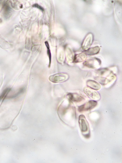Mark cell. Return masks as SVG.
Instances as JSON below:
<instances>
[{
	"mask_svg": "<svg viewBox=\"0 0 122 163\" xmlns=\"http://www.w3.org/2000/svg\"><path fill=\"white\" fill-rule=\"evenodd\" d=\"M88 87L95 91H98L101 88V85L98 82L92 80H88L86 82Z\"/></svg>",
	"mask_w": 122,
	"mask_h": 163,
	"instance_id": "9c48e42d",
	"label": "cell"
},
{
	"mask_svg": "<svg viewBox=\"0 0 122 163\" xmlns=\"http://www.w3.org/2000/svg\"><path fill=\"white\" fill-rule=\"evenodd\" d=\"M69 78L68 75L62 73H57L49 76V80L54 83H57L64 82Z\"/></svg>",
	"mask_w": 122,
	"mask_h": 163,
	"instance_id": "277c9868",
	"label": "cell"
},
{
	"mask_svg": "<svg viewBox=\"0 0 122 163\" xmlns=\"http://www.w3.org/2000/svg\"><path fill=\"white\" fill-rule=\"evenodd\" d=\"M66 101V103L64 104L65 106L63 107L62 112L63 115L66 116L65 119L66 118V123L70 125L71 123L73 124L75 121L76 112L74 106L70 101Z\"/></svg>",
	"mask_w": 122,
	"mask_h": 163,
	"instance_id": "6da1fadb",
	"label": "cell"
},
{
	"mask_svg": "<svg viewBox=\"0 0 122 163\" xmlns=\"http://www.w3.org/2000/svg\"><path fill=\"white\" fill-rule=\"evenodd\" d=\"M11 90L9 88H7L2 91L0 95V101L4 99Z\"/></svg>",
	"mask_w": 122,
	"mask_h": 163,
	"instance_id": "7c38bea8",
	"label": "cell"
},
{
	"mask_svg": "<svg viewBox=\"0 0 122 163\" xmlns=\"http://www.w3.org/2000/svg\"><path fill=\"white\" fill-rule=\"evenodd\" d=\"M67 97L70 101L76 102H80L84 100L82 96L76 93H69Z\"/></svg>",
	"mask_w": 122,
	"mask_h": 163,
	"instance_id": "ba28073f",
	"label": "cell"
},
{
	"mask_svg": "<svg viewBox=\"0 0 122 163\" xmlns=\"http://www.w3.org/2000/svg\"><path fill=\"white\" fill-rule=\"evenodd\" d=\"M87 58V55L85 53H81L76 54L74 57L73 61L75 62H79L84 61Z\"/></svg>",
	"mask_w": 122,
	"mask_h": 163,
	"instance_id": "30bf717a",
	"label": "cell"
},
{
	"mask_svg": "<svg viewBox=\"0 0 122 163\" xmlns=\"http://www.w3.org/2000/svg\"><path fill=\"white\" fill-rule=\"evenodd\" d=\"M78 123L81 131L83 135L86 138L90 136V131L89 125L85 116L81 115L79 117Z\"/></svg>",
	"mask_w": 122,
	"mask_h": 163,
	"instance_id": "3957f363",
	"label": "cell"
},
{
	"mask_svg": "<svg viewBox=\"0 0 122 163\" xmlns=\"http://www.w3.org/2000/svg\"><path fill=\"white\" fill-rule=\"evenodd\" d=\"M99 50V47L98 46H96L87 50L85 53L88 55H94L98 54Z\"/></svg>",
	"mask_w": 122,
	"mask_h": 163,
	"instance_id": "8fae6325",
	"label": "cell"
},
{
	"mask_svg": "<svg viewBox=\"0 0 122 163\" xmlns=\"http://www.w3.org/2000/svg\"><path fill=\"white\" fill-rule=\"evenodd\" d=\"M45 45H46V46L48 49V51H47L49 57V65H50L51 62V56L50 51L49 49V46L48 44V43L47 42H45Z\"/></svg>",
	"mask_w": 122,
	"mask_h": 163,
	"instance_id": "4fadbf2b",
	"label": "cell"
},
{
	"mask_svg": "<svg viewBox=\"0 0 122 163\" xmlns=\"http://www.w3.org/2000/svg\"><path fill=\"white\" fill-rule=\"evenodd\" d=\"M83 91L84 93L91 99L95 101L98 100L100 99V95L98 92L88 87L84 88Z\"/></svg>",
	"mask_w": 122,
	"mask_h": 163,
	"instance_id": "8992f818",
	"label": "cell"
},
{
	"mask_svg": "<svg viewBox=\"0 0 122 163\" xmlns=\"http://www.w3.org/2000/svg\"><path fill=\"white\" fill-rule=\"evenodd\" d=\"M97 80L103 85L107 84L116 79L115 75L107 69H102L98 72Z\"/></svg>",
	"mask_w": 122,
	"mask_h": 163,
	"instance_id": "7a4b0ae2",
	"label": "cell"
},
{
	"mask_svg": "<svg viewBox=\"0 0 122 163\" xmlns=\"http://www.w3.org/2000/svg\"><path fill=\"white\" fill-rule=\"evenodd\" d=\"M100 61L98 58H93L88 59L85 61L84 65L88 67L95 69L97 68L100 65Z\"/></svg>",
	"mask_w": 122,
	"mask_h": 163,
	"instance_id": "52a82bcc",
	"label": "cell"
},
{
	"mask_svg": "<svg viewBox=\"0 0 122 163\" xmlns=\"http://www.w3.org/2000/svg\"><path fill=\"white\" fill-rule=\"evenodd\" d=\"M97 104L96 101L90 100L83 104L79 106L78 110L80 112H82L91 110L96 107Z\"/></svg>",
	"mask_w": 122,
	"mask_h": 163,
	"instance_id": "5b68a950",
	"label": "cell"
}]
</instances>
